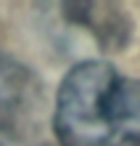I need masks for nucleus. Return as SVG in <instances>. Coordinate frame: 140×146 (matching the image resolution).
<instances>
[{
    "label": "nucleus",
    "mask_w": 140,
    "mask_h": 146,
    "mask_svg": "<svg viewBox=\"0 0 140 146\" xmlns=\"http://www.w3.org/2000/svg\"><path fill=\"white\" fill-rule=\"evenodd\" d=\"M69 11H77L85 24H90L93 32L103 40V45H122L127 37V21L116 5H98V3H82V5H66Z\"/></svg>",
    "instance_id": "3"
},
{
    "label": "nucleus",
    "mask_w": 140,
    "mask_h": 146,
    "mask_svg": "<svg viewBox=\"0 0 140 146\" xmlns=\"http://www.w3.org/2000/svg\"><path fill=\"white\" fill-rule=\"evenodd\" d=\"M50 135L45 85L19 58L0 53V146H48Z\"/></svg>",
    "instance_id": "2"
},
{
    "label": "nucleus",
    "mask_w": 140,
    "mask_h": 146,
    "mask_svg": "<svg viewBox=\"0 0 140 146\" xmlns=\"http://www.w3.org/2000/svg\"><path fill=\"white\" fill-rule=\"evenodd\" d=\"M61 146H140V80L108 61H82L64 77L53 106Z\"/></svg>",
    "instance_id": "1"
}]
</instances>
